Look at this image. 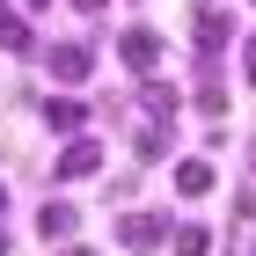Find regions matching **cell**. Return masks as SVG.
<instances>
[{
	"instance_id": "obj_1",
	"label": "cell",
	"mask_w": 256,
	"mask_h": 256,
	"mask_svg": "<svg viewBox=\"0 0 256 256\" xmlns=\"http://www.w3.org/2000/svg\"><path fill=\"white\" fill-rule=\"evenodd\" d=\"M118 242L124 249H161V242H168V220L161 212H124L118 220Z\"/></svg>"
},
{
	"instance_id": "obj_2",
	"label": "cell",
	"mask_w": 256,
	"mask_h": 256,
	"mask_svg": "<svg viewBox=\"0 0 256 256\" xmlns=\"http://www.w3.org/2000/svg\"><path fill=\"white\" fill-rule=\"evenodd\" d=\"M118 59L132 66V74H154V59H161V37H154V30H124V37H118Z\"/></svg>"
},
{
	"instance_id": "obj_3",
	"label": "cell",
	"mask_w": 256,
	"mask_h": 256,
	"mask_svg": "<svg viewBox=\"0 0 256 256\" xmlns=\"http://www.w3.org/2000/svg\"><path fill=\"white\" fill-rule=\"evenodd\" d=\"M44 66H52V80H88L96 52H88V44H52V52H44Z\"/></svg>"
},
{
	"instance_id": "obj_4",
	"label": "cell",
	"mask_w": 256,
	"mask_h": 256,
	"mask_svg": "<svg viewBox=\"0 0 256 256\" xmlns=\"http://www.w3.org/2000/svg\"><path fill=\"white\" fill-rule=\"evenodd\" d=\"M96 168H102V146H96V139H74V146L59 154V183H80V176H96Z\"/></svg>"
},
{
	"instance_id": "obj_5",
	"label": "cell",
	"mask_w": 256,
	"mask_h": 256,
	"mask_svg": "<svg viewBox=\"0 0 256 256\" xmlns=\"http://www.w3.org/2000/svg\"><path fill=\"white\" fill-rule=\"evenodd\" d=\"M176 190L183 198H205L212 190V161H176Z\"/></svg>"
},
{
	"instance_id": "obj_6",
	"label": "cell",
	"mask_w": 256,
	"mask_h": 256,
	"mask_svg": "<svg viewBox=\"0 0 256 256\" xmlns=\"http://www.w3.org/2000/svg\"><path fill=\"white\" fill-rule=\"evenodd\" d=\"M0 44H8V52H30V44H37V37H30V22H22L8 0H0Z\"/></svg>"
},
{
	"instance_id": "obj_7",
	"label": "cell",
	"mask_w": 256,
	"mask_h": 256,
	"mask_svg": "<svg viewBox=\"0 0 256 256\" xmlns=\"http://www.w3.org/2000/svg\"><path fill=\"white\" fill-rule=\"evenodd\" d=\"M227 37H234V22L220 15V8H205V15H198V44H205V52H220Z\"/></svg>"
},
{
	"instance_id": "obj_8",
	"label": "cell",
	"mask_w": 256,
	"mask_h": 256,
	"mask_svg": "<svg viewBox=\"0 0 256 256\" xmlns=\"http://www.w3.org/2000/svg\"><path fill=\"white\" fill-rule=\"evenodd\" d=\"M44 118H52V132H80V118H88V110H80L74 96H52V102H44Z\"/></svg>"
},
{
	"instance_id": "obj_9",
	"label": "cell",
	"mask_w": 256,
	"mask_h": 256,
	"mask_svg": "<svg viewBox=\"0 0 256 256\" xmlns=\"http://www.w3.org/2000/svg\"><path fill=\"white\" fill-rule=\"evenodd\" d=\"M37 227H44V242H66V234L80 227V212H74V205H44V220H37Z\"/></svg>"
},
{
	"instance_id": "obj_10",
	"label": "cell",
	"mask_w": 256,
	"mask_h": 256,
	"mask_svg": "<svg viewBox=\"0 0 256 256\" xmlns=\"http://www.w3.org/2000/svg\"><path fill=\"white\" fill-rule=\"evenodd\" d=\"M168 249L176 256H205V227H168Z\"/></svg>"
},
{
	"instance_id": "obj_11",
	"label": "cell",
	"mask_w": 256,
	"mask_h": 256,
	"mask_svg": "<svg viewBox=\"0 0 256 256\" xmlns=\"http://www.w3.org/2000/svg\"><path fill=\"white\" fill-rule=\"evenodd\" d=\"M242 74H249V88H256V37L242 44Z\"/></svg>"
},
{
	"instance_id": "obj_12",
	"label": "cell",
	"mask_w": 256,
	"mask_h": 256,
	"mask_svg": "<svg viewBox=\"0 0 256 256\" xmlns=\"http://www.w3.org/2000/svg\"><path fill=\"white\" fill-rule=\"evenodd\" d=\"M74 8H80V15H96V8H102V0H74Z\"/></svg>"
},
{
	"instance_id": "obj_13",
	"label": "cell",
	"mask_w": 256,
	"mask_h": 256,
	"mask_svg": "<svg viewBox=\"0 0 256 256\" xmlns=\"http://www.w3.org/2000/svg\"><path fill=\"white\" fill-rule=\"evenodd\" d=\"M0 256H8V227H0Z\"/></svg>"
},
{
	"instance_id": "obj_14",
	"label": "cell",
	"mask_w": 256,
	"mask_h": 256,
	"mask_svg": "<svg viewBox=\"0 0 256 256\" xmlns=\"http://www.w3.org/2000/svg\"><path fill=\"white\" fill-rule=\"evenodd\" d=\"M66 256H96V249H66Z\"/></svg>"
},
{
	"instance_id": "obj_15",
	"label": "cell",
	"mask_w": 256,
	"mask_h": 256,
	"mask_svg": "<svg viewBox=\"0 0 256 256\" xmlns=\"http://www.w3.org/2000/svg\"><path fill=\"white\" fill-rule=\"evenodd\" d=\"M30 8H52V0H30Z\"/></svg>"
},
{
	"instance_id": "obj_16",
	"label": "cell",
	"mask_w": 256,
	"mask_h": 256,
	"mask_svg": "<svg viewBox=\"0 0 256 256\" xmlns=\"http://www.w3.org/2000/svg\"><path fill=\"white\" fill-rule=\"evenodd\" d=\"M0 212H8V190H0Z\"/></svg>"
},
{
	"instance_id": "obj_17",
	"label": "cell",
	"mask_w": 256,
	"mask_h": 256,
	"mask_svg": "<svg viewBox=\"0 0 256 256\" xmlns=\"http://www.w3.org/2000/svg\"><path fill=\"white\" fill-rule=\"evenodd\" d=\"M249 161H256V154H249Z\"/></svg>"
},
{
	"instance_id": "obj_18",
	"label": "cell",
	"mask_w": 256,
	"mask_h": 256,
	"mask_svg": "<svg viewBox=\"0 0 256 256\" xmlns=\"http://www.w3.org/2000/svg\"><path fill=\"white\" fill-rule=\"evenodd\" d=\"M249 256H256V249H249Z\"/></svg>"
}]
</instances>
